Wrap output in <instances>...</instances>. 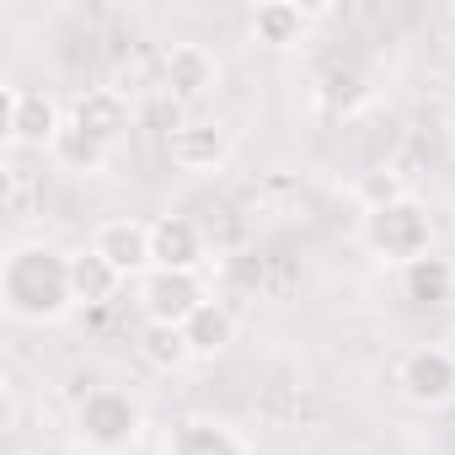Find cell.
Instances as JSON below:
<instances>
[{"label": "cell", "mask_w": 455, "mask_h": 455, "mask_svg": "<svg viewBox=\"0 0 455 455\" xmlns=\"http://www.w3.org/2000/svg\"><path fill=\"white\" fill-rule=\"evenodd\" d=\"M70 284H76V306H108L118 290H124V279H118V268L97 252V247H86V252H70Z\"/></svg>", "instance_id": "obj_15"}, {"label": "cell", "mask_w": 455, "mask_h": 455, "mask_svg": "<svg viewBox=\"0 0 455 455\" xmlns=\"http://www.w3.org/2000/svg\"><path fill=\"white\" fill-rule=\"evenodd\" d=\"M129 97L118 92V86H92V92H81L76 102H70V124L76 129H86L97 145H118L124 134H129Z\"/></svg>", "instance_id": "obj_9"}, {"label": "cell", "mask_w": 455, "mask_h": 455, "mask_svg": "<svg viewBox=\"0 0 455 455\" xmlns=\"http://www.w3.org/2000/svg\"><path fill=\"white\" fill-rule=\"evenodd\" d=\"M140 354H145V364H150V370H161V375H172V370L193 364L188 332H182V327H172V322H145V327H140Z\"/></svg>", "instance_id": "obj_18"}, {"label": "cell", "mask_w": 455, "mask_h": 455, "mask_svg": "<svg viewBox=\"0 0 455 455\" xmlns=\"http://www.w3.org/2000/svg\"><path fill=\"white\" fill-rule=\"evenodd\" d=\"M0 306L6 316L28 327L65 322L76 311V284H70V252L49 242H17L0 258Z\"/></svg>", "instance_id": "obj_1"}, {"label": "cell", "mask_w": 455, "mask_h": 455, "mask_svg": "<svg viewBox=\"0 0 455 455\" xmlns=\"http://www.w3.org/2000/svg\"><path fill=\"white\" fill-rule=\"evenodd\" d=\"M150 252H156V268L198 274V263H204V231L188 214H161V220H150Z\"/></svg>", "instance_id": "obj_12"}, {"label": "cell", "mask_w": 455, "mask_h": 455, "mask_svg": "<svg viewBox=\"0 0 455 455\" xmlns=\"http://www.w3.org/2000/svg\"><path fill=\"white\" fill-rule=\"evenodd\" d=\"M444 134H450V150H455V113H450V129H444Z\"/></svg>", "instance_id": "obj_21"}, {"label": "cell", "mask_w": 455, "mask_h": 455, "mask_svg": "<svg viewBox=\"0 0 455 455\" xmlns=\"http://www.w3.org/2000/svg\"><path fill=\"white\" fill-rule=\"evenodd\" d=\"M161 455H252V444H247L231 423L193 412V418H177V423H172Z\"/></svg>", "instance_id": "obj_10"}, {"label": "cell", "mask_w": 455, "mask_h": 455, "mask_svg": "<svg viewBox=\"0 0 455 455\" xmlns=\"http://www.w3.org/2000/svg\"><path fill=\"white\" fill-rule=\"evenodd\" d=\"M60 129H65V113H60V102L49 92L6 86V140L17 150H49Z\"/></svg>", "instance_id": "obj_4"}, {"label": "cell", "mask_w": 455, "mask_h": 455, "mask_svg": "<svg viewBox=\"0 0 455 455\" xmlns=\"http://www.w3.org/2000/svg\"><path fill=\"white\" fill-rule=\"evenodd\" d=\"M396 386H402V396L418 402V407H444V402H455V364H450L444 343L402 354V364H396Z\"/></svg>", "instance_id": "obj_6"}, {"label": "cell", "mask_w": 455, "mask_h": 455, "mask_svg": "<svg viewBox=\"0 0 455 455\" xmlns=\"http://www.w3.org/2000/svg\"><path fill=\"white\" fill-rule=\"evenodd\" d=\"M364 247L380 258V263H418L434 252V220L418 198H402V204H386V209H370L364 214Z\"/></svg>", "instance_id": "obj_3"}, {"label": "cell", "mask_w": 455, "mask_h": 455, "mask_svg": "<svg viewBox=\"0 0 455 455\" xmlns=\"http://www.w3.org/2000/svg\"><path fill=\"white\" fill-rule=\"evenodd\" d=\"M402 295L412 300V306H444L450 295H455V263L450 258H418V263H407L402 268Z\"/></svg>", "instance_id": "obj_17"}, {"label": "cell", "mask_w": 455, "mask_h": 455, "mask_svg": "<svg viewBox=\"0 0 455 455\" xmlns=\"http://www.w3.org/2000/svg\"><path fill=\"white\" fill-rule=\"evenodd\" d=\"M444 354H450V364H455V332H450V338H444Z\"/></svg>", "instance_id": "obj_20"}, {"label": "cell", "mask_w": 455, "mask_h": 455, "mask_svg": "<svg viewBox=\"0 0 455 455\" xmlns=\"http://www.w3.org/2000/svg\"><path fill=\"white\" fill-rule=\"evenodd\" d=\"M182 332H188L193 359H214V354H225V348L236 343V316L225 311L220 300H204V306L182 322Z\"/></svg>", "instance_id": "obj_14"}, {"label": "cell", "mask_w": 455, "mask_h": 455, "mask_svg": "<svg viewBox=\"0 0 455 455\" xmlns=\"http://www.w3.org/2000/svg\"><path fill=\"white\" fill-rule=\"evenodd\" d=\"M145 434V402L124 386H92L76 402V439L97 455H118Z\"/></svg>", "instance_id": "obj_2"}, {"label": "cell", "mask_w": 455, "mask_h": 455, "mask_svg": "<svg viewBox=\"0 0 455 455\" xmlns=\"http://www.w3.org/2000/svg\"><path fill=\"white\" fill-rule=\"evenodd\" d=\"M166 156L177 172H220L225 156H231V134H225L220 124H177L172 140H166Z\"/></svg>", "instance_id": "obj_11"}, {"label": "cell", "mask_w": 455, "mask_h": 455, "mask_svg": "<svg viewBox=\"0 0 455 455\" xmlns=\"http://www.w3.org/2000/svg\"><path fill=\"white\" fill-rule=\"evenodd\" d=\"M161 86L172 102H198L220 86V65L204 44H172L161 54Z\"/></svg>", "instance_id": "obj_7"}, {"label": "cell", "mask_w": 455, "mask_h": 455, "mask_svg": "<svg viewBox=\"0 0 455 455\" xmlns=\"http://www.w3.org/2000/svg\"><path fill=\"white\" fill-rule=\"evenodd\" d=\"M92 247L118 268V279H145L156 268V252H150V225L145 220H108L102 231L92 236Z\"/></svg>", "instance_id": "obj_8"}, {"label": "cell", "mask_w": 455, "mask_h": 455, "mask_svg": "<svg viewBox=\"0 0 455 455\" xmlns=\"http://www.w3.org/2000/svg\"><path fill=\"white\" fill-rule=\"evenodd\" d=\"M49 156H54V166L60 172H76V177H97V172H108V145H97L86 129H76L70 124V113H65V129L54 134V145H49Z\"/></svg>", "instance_id": "obj_16"}, {"label": "cell", "mask_w": 455, "mask_h": 455, "mask_svg": "<svg viewBox=\"0 0 455 455\" xmlns=\"http://www.w3.org/2000/svg\"><path fill=\"white\" fill-rule=\"evenodd\" d=\"M204 300H209V295H204V279H198V274L150 268V274L140 279V311H145V322H172V327H182Z\"/></svg>", "instance_id": "obj_5"}, {"label": "cell", "mask_w": 455, "mask_h": 455, "mask_svg": "<svg viewBox=\"0 0 455 455\" xmlns=\"http://www.w3.org/2000/svg\"><path fill=\"white\" fill-rule=\"evenodd\" d=\"M311 17H327V6H295V0H268V6L252 12V38L258 44H274V49H290L300 44L306 22Z\"/></svg>", "instance_id": "obj_13"}, {"label": "cell", "mask_w": 455, "mask_h": 455, "mask_svg": "<svg viewBox=\"0 0 455 455\" xmlns=\"http://www.w3.org/2000/svg\"><path fill=\"white\" fill-rule=\"evenodd\" d=\"M354 193H359L364 214H370V209H386V204H402V198H412V193H407V182H402V172H391V166H380V172H364Z\"/></svg>", "instance_id": "obj_19"}]
</instances>
